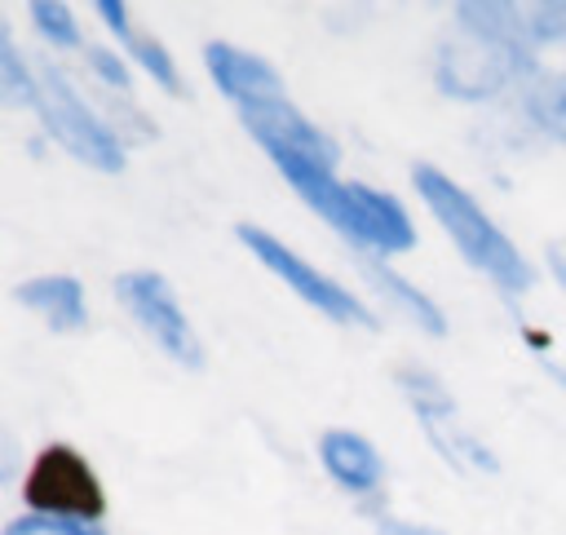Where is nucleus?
<instances>
[{
  "instance_id": "f257e3e1",
  "label": "nucleus",
  "mask_w": 566,
  "mask_h": 535,
  "mask_svg": "<svg viewBox=\"0 0 566 535\" xmlns=\"http://www.w3.org/2000/svg\"><path fill=\"white\" fill-rule=\"evenodd\" d=\"M416 190L424 195L429 212L438 217V225L451 234V243L464 252L469 265H478L491 283H500L509 292H522L531 283V270H526L522 252L513 248V239L451 177H442L438 168H416Z\"/></svg>"
},
{
  "instance_id": "f03ea898",
  "label": "nucleus",
  "mask_w": 566,
  "mask_h": 535,
  "mask_svg": "<svg viewBox=\"0 0 566 535\" xmlns=\"http://www.w3.org/2000/svg\"><path fill=\"white\" fill-rule=\"evenodd\" d=\"M22 500L31 513L71 526H97L106 517V491L97 469L66 442H49L22 473Z\"/></svg>"
},
{
  "instance_id": "7ed1b4c3",
  "label": "nucleus",
  "mask_w": 566,
  "mask_h": 535,
  "mask_svg": "<svg viewBox=\"0 0 566 535\" xmlns=\"http://www.w3.org/2000/svg\"><path fill=\"white\" fill-rule=\"evenodd\" d=\"M239 239H243V248L270 270V274H279L301 301H310L318 314H327V318H336V323H371V314L363 310V301L358 296H349L336 279H327V274H318L310 261H301L283 239H274L270 230H261V225H239Z\"/></svg>"
},
{
  "instance_id": "20e7f679",
  "label": "nucleus",
  "mask_w": 566,
  "mask_h": 535,
  "mask_svg": "<svg viewBox=\"0 0 566 535\" xmlns=\"http://www.w3.org/2000/svg\"><path fill=\"white\" fill-rule=\"evenodd\" d=\"M115 296L128 305V314L150 332V340L172 354L177 363H199V345H195V327L186 318V310L177 305L172 287L150 274V270H133L115 283Z\"/></svg>"
},
{
  "instance_id": "39448f33",
  "label": "nucleus",
  "mask_w": 566,
  "mask_h": 535,
  "mask_svg": "<svg viewBox=\"0 0 566 535\" xmlns=\"http://www.w3.org/2000/svg\"><path fill=\"white\" fill-rule=\"evenodd\" d=\"M203 62H208V75L217 80V88L239 102V111L283 97L279 75H274L261 57H252V53H243V49H234V44H208V49H203Z\"/></svg>"
},
{
  "instance_id": "423d86ee",
  "label": "nucleus",
  "mask_w": 566,
  "mask_h": 535,
  "mask_svg": "<svg viewBox=\"0 0 566 535\" xmlns=\"http://www.w3.org/2000/svg\"><path fill=\"white\" fill-rule=\"evenodd\" d=\"M40 111H44V124H49V128H53L80 159H93V164H102L106 172H115L119 150H115L111 133L97 128L93 115H88L66 88H53V102H40Z\"/></svg>"
},
{
  "instance_id": "0eeeda50",
  "label": "nucleus",
  "mask_w": 566,
  "mask_h": 535,
  "mask_svg": "<svg viewBox=\"0 0 566 535\" xmlns=\"http://www.w3.org/2000/svg\"><path fill=\"white\" fill-rule=\"evenodd\" d=\"M318 455H323V469L345 486V491H371L380 482V455L367 438L349 433V429H332L323 433L318 442Z\"/></svg>"
},
{
  "instance_id": "6e6552de",
  "label": "nucleus",
  "mask_w": 566,
  "mask_h": 535,
  "mask_svg": "<svg viewBox=\"0 0 566 535\" xmlns=\"http://www.w3.org/2000/svg\"><path fill=\"white\" fill-rule=\"evenodd\" d=\"M22 305H31L35 314H44L53 327H75L84 323V296H80V283L66 279V274H40L31 283H22L13 292Z\"/></svg>"
},
{
  "instance_id": "1a4fd4ad",
  "label": "nucleus",
  "mask_w": 566,
  "mask_h": 535,
  "mask_svg": "<svg viewBox=\"0 0 566 535\" xmlns=\"http://www.w3.org/2000/svg\"><path fill=\"white\" fill-rule=\"evenodd\" d=\"M97 13L115 22V35L128 44V53H133V57H137V62H142L150 75H159V80H164L172 93L181 88V80H177V71H172V57H168V49H164V44H155L146 31H137V27L128 22V9H119V4H111V0H106V4H97Z\"/></svg>"
},
{
  "instance_id": "9d476101",
  "label": "nucleus",
  "mask_w": 566,
  "mask_h": 535,
  "mask_svg": "<svg viewBox=\"0 0 566 535\" xmlns=\"http://www.w3.org/2000/svg\"><path fill=\"white\" fill-rule=\"evenodd\" d=\"M0 102H35V80L18 62V49L9 44L4 27H0Z\"/></svg>"
},
{
  "instance_id": "9b49d317",
  "label": "nucleus",
  "mask_w": 566,
  "mask_h": 535,
  "mask_svg": "<svg viewBox=\"0 0 566 535\" xmlns=\"http://www.w3.org/2000/svg\"><path fill=\"white\" fill-rule=\"evenodd\" d=\"M31 18L49 22V27H44V35H53V40H62V44H75V40H80V31H75V22H71V9H66V4H31Z\"/></svg>"
}]
</instances>
